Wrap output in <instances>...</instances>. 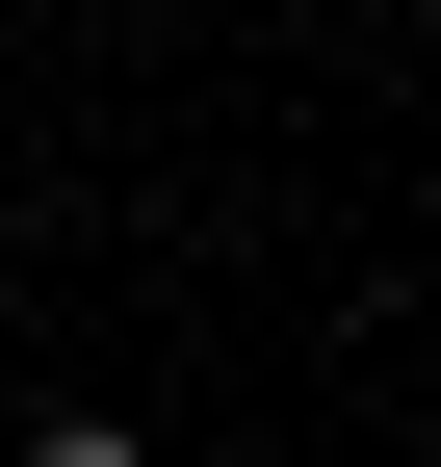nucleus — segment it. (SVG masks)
<instances>
[{"mask_svg":"<svg viewBox=\"0 0 441 467\" xmlns=\"http://www.w3.org/2000/svg\"><path fill=\"white\" fill-rule=\"evenodd\" d=\"M26 467H156V441H130V416H52V441H26Z\"/></svg>","mask_w":441,"mask_h":467,"instance_id":"nucleus-1","label":"nucleus"}]
</instances>
